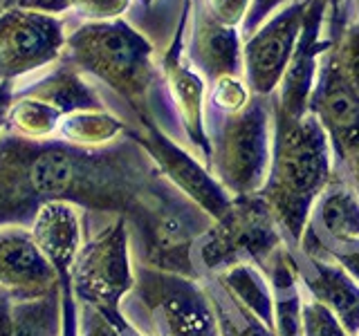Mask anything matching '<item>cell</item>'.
<instances>
[{"instance_id":"1","label":"cell","mask_w":359,"mask_h":336,"mask_svg":"<svg viewBox=\"0 0 359 336\" xmlns=\"http://www.w3.org/2000/svg\"><path fill=\"white\" fill-rule=\"evenodd\" d=\"M334 173L328 134L308 110L301 119L272 112V162L261 190L272 211L287 249H297L306 231L314 202Z\"/></svg>"},{"instance_id":"2","label":"cell","mask_w":359,"mask_h":336,"mask_svg":"<svg viewBox=\"0 0 359 336\" xmlns=\"http://www.w3.org/2000/svg\"><path fill=\"white\" fill-rule=\"evenodd\" d=\"M153 52V45L123 18L83 20L67 31L61 61L115 90L142 119L153 117L149 108L151 88L157 78Z\"/></svg>"},{"instance_id":"3","label":"cell","mask_w":359,"mask_h":336,"mask_svg":"<svg viewBox=\"0 0 359 336\" xmlns=\"http://www.w3.org/2000/svg\"><path fill=\"white\" fill-rule=\"evenodd\" d=\"M272 97L252 94L233 115H222L211 139L209 171L231 197L261 193L272 162Z\"/></svg>"},{"instance_id":"4","label":"cell","mask_w":359,"mask_h":336,"mask_svg":"<svg viewBox=\"0 0 359 336\" xmlns=\"http://www.w3.org/2000/svg\"><path fill=\"white\" fill-rule=\"evenodd\" d=\"M198 242L202 278L241 265H256L261 269L267 258L285 244L283 233L261 193L231 197L227 213L213 220Z\"/></svg>"},{"instance_id":"5","label":"cell","mask_w":359,"mask_h":336,"mask_svg":"<svg viewBox=\"0 0 359 336\" xmlns=\"http://www.w3.org/2000/svg\"><path fill=\"white\" fill-rule=\"evenodd\" d=\"M65 20L43 9L14 7L0 14V81L18 83L52 67L65 52Z\"/></svg>"},{"instance_id":"6","label":"cell","mask_w":359,"mask_h":336,"mask_svg":"<svg viewBox=\"0 0 359 336\" xmlns=\"http://www.w3.org/2000/svg\"><path fill=\"white\" fill-rule=\"evenodd\" d=\"M308 110L328 134L334 168L359 157V92L337 65L330 43L319 56Z\"/></svg>"},{"instance_id":"7","label":"cell","mask_w":359,"mask_h":336,"mask_svg":"<svg viewBox=\"0 0 359 336\" xmlns=\"http://www.w3.org/2000/svg\"><path fill=\"white\" fill-rule=\"evenodd\" d=\"M142 128H128L130 137L137 141L142 148L151 155L157 168L166 175L180 193H184L198 209H202L211 220H218L227 213L231 204V195L220 186V182L211 175V171L200 164L196 157L168 137V134L157 126L153 117H142Z\"/></svg>"},{"instance_id":"8","label":"cell","mask_w":359,"mask_h":336,"mask_svg":"<svg viewBox=\"0 0 359 336\" xmlns=\"http://www.w3.org/2000/svg\"><path fill=\"white\" fill-rule=\"evenodd\" d=\"M140 287L162 336H220L202 280L144 269Z\"/></svg>"},{"instance_id":"9","label":"cell","mask_w":359,"mask_h":336,"mask_svg":"<svg viewBox=\"0 0 359 336\" xmlns=\"http://www.w3.org/2000/svg\"><path fill=\"white\" fill-rule=\"evenodd\" d=\"M308 0H292L269 16L243 45V70L252 94L272 97L283 78L301 36Z\"/></svg>"},{"instance_id":"10","label":"cell","mask_w":359,"mask_h":336,"mask_svg":"<svg viewBox=\"0 0 359 336\" xmlns=\"http://www.w3.org/2000/svg\"><path fill=\"white\" fill-rule=\"evenodd\" d=\"M191 7H194V0H184L173 41L168 45L166 54L162 56V74L166 81L168 97H171V104L177 112L180 121H182L187 137L196 146V150L202 155V160H205V166L209 168L211 139L205 126V85L207 83H205V78L196 72V67L191 65L187 50H184V31H187Z\"/></svg>"},{"instance_id":"11","label":"cell","mask_w":359,"mask_h":336,"mask_svg":"<svg viewBox=\"0 0 359 336\" xmlns=\"http://www.w3.org/2000/svg\"><path fill=\"white\" fill-rule=\"evenodd\" d=\"M325 11H328V7L321 0H308L306 18H303L294 54H292L290 65L283 78H280L276 92L272 94V112L278 117L301 119L303 115H308L319 56L330 43L328 38H323Z\"/></svg>"},{"instance_id":"12","label":"cell","mask_w":359,"mask_h":336,"mask_svg":"<svg viewBox=\"0 0 359 336\" xmlns=\"http://www.w3.org/2000/svg\"><path fill=\"white\" fill-rule=\"evenodd\" d=\"M290 251L294 255L299 283H301V289L306 291V296L328 307L334 316L339 318L348 336H359V283L357 280L334 260H325V258H319V255L303 253L299 246Z\"/></svg>"},{"instance_id":"13","label":"cell","mask_w":359,"mask_h":336,"mask_svg":"<svg viewBox=\"0 0 359 336\" xmlns=\"http://www.w3.org/2000/svg\"><path fill=\"white\" fill-rule=\"evenodd\" d=\"M187 56L196 72L209 83H216L222 76L243 74V43L238 29L220 25L207 14L205 7L196 9Z\"/></svg>"},{"instance_id":"14","label":"cell","mask_w":359,"mask_h":336,"mask_svg":"<svg viewBox=\"0 0 359 336\" xmlns=\"http://www.w3.org/2000/svg\"><path fill=\"white\" fill-rule=\"evenodd\" d=\"M14 97L39 99L56 108L63 117L81 110H104L101 99L83 81L81 72L65 61L48 67L41 78H34L29 83H14Z\"/></svg>"},{"instance_id":"15","label":"cell","mask_w":359,"mask_h":336,"mask_svg":"<svg viewBox=\"0 0 359 336\" xmlns=\"http://www.w3.org/2000/svg\"><path fill=\"white\" fill-rule=\"evenodd\" d=\"M52 283V267L25 233H0V285L39 298L45 296V289H50Z\"/></svg>"},{"instance_id":"16","label":"cell","mask_w":359,"mask_h":336,"mask_svg":"<svg viewBox=\"0 0 359 336\" xmlns=\"http://www.w3.org/2000/svg\"><path fill=\"white\" fill-rule=\"evenodd\" d=\"M274 298V334L276 336H303V289L299 283L294 255L287 244L267 258L261 267Z\"/></svg>"},{"instance_id":"17","label":"cell","mask_w":359,"mask_h":336,"mask_svg":"<svg viewBox=\"0 0 359 336\" xmlns=\"http://www.w3.org/2000/svg\"><path fill=\"white\" fill-rule=\"evenodd\" d=\"M308 227L325 240H359V195L341 173H332L314 202Z\"/></svg>"},{"instance_id":"18","label":"cell","mask_w":359,"mask_h":336,"mask_svg":"<svg viewBox=\"0 0 359 336\" xmlns=\"http://www.w3.org/2000/svg\"><path fill=\"white\" fill-rule=\"evenodd\" d=\"M222 285V289L261 321L265 328L274 332V298L272 287H269L265 274L256 265H241L227 269V272L213 276Z\"/></svg>"},{"instance_id":"19","label":"cell","mask_w":359,"mask_h":336,"mask_svg":"<svg viewBox=\"0 0 359 336\" xmlns=\"http://www.w3.org/2000/svg\"><path fill=\"white\" fill-rule=\"evenodd\" d=\"M126 123L112 117L106 110H81L72 112L59 123V139L65 144L83 146V148H99L119 139L126 132Z\"/></svg>"},{"instance_id":"20","label":"cell","mask_w":359,"mask_h":336,"mask_svg":"<svg viewBox=\"0 0 359 336\" xmlns=\"http://www.w3.org/2000/svg\"><path fill=\"white\" fill-rule=\"evenodd\" d=\"M202 285L207 289L209 302L216 314L220 336H276L245 307H241L213 276L202 278Z\"/></svg>"},{"instance_id":"21","label":"cell","mask_w":359,"mask_h":336,"mask_svg":"<svg viewBox=\"0 0 359 336\" xmlns=\"http://www.w3.org/2000/svg\"><path fill=\"white\" fill-rule=\"evenodd\" d=\"M63 115L56 108L43 104L39 99L14 97L7 110L5 130L20 134L25 139H48L59 130Z\"/></svg>"},{"instance_id":"22","label":"cell","mask_w":359,"mask_h":336,"mask_svg":"<svg viewBox=\"0 0 359 336\" xmlns=\"http://www.w3.org/2000/svg\"><path fill=\"white\" fill-rule=\"evenodd\" d=\"M56 305L52 298H29L11 314V336H52Z\"/></svg>"},{"instance_id":"23","label":"cell","mask_w":359,"mask_h":336,"mask_svg":"<svg viewBox=\"0 0 359 336\" xmlns=\"http://www.w3.org/2000/svg\"><path fill=\"white\" fill-rule=\"evenodd\" d=\"M330 50L344 76L359 92V20L348 22L339 36L330 43Z\"/></svg>"},{"instance_id":"24","label":"cell","mask_w":359,"mask_h":336,"mask_svg":"<svg viewBox=\"0 0 359 336\" xmlns=\"http://www.w3.org/2000/svg\"><path fill=\"white\" fill-rule=\"evenodd\" d=\"M303 336H348L334 314L303 294Z\"/></svg>"},{"instance_id":"25","label":"cell","mask_w":359,"mask_h":336,"mask_svg":"<svg viewBox=\"0 0 359 336\" xmlns=\"http://www.w3.org/2000/svg\"><path fill=\"white\" fill-rule=\"evenodd\" d=\"M252 92L241 76H222L211 83V106L220 110L222 115H233L250 104Z\"/></svg>"},{"instance_id":"26","label":"cell","mask_w":359,"mask_h":336,"mask_svg":"<svg viewBox=\"0 0 359 336\" xmlns=\"http://www.w3.org/2000/svg\"><path fill=\"white\" fill-rule=\"evenodd\" d=\"M130 0H70V11L83 20H115L128 9Z\"/></svg>"},{"instance_id":"27","label":"cell","mask_w":359,"mask_h":336,"mask_svg":"<svg viewBox=\"0 0 359 336\" xmlns=\"http://www.w3.org/2000/svg\"><path fill=\"white\" fill-rule=\"evenodd\" d=\"M252 7V0H205L207 14L218 20L220 25L238 27L247 16V11Z\"/></svg>"},{"instance_id":"28","label":"cell","mask_w":359,"mask_h":336,"mask_svg":"<svg viewBox=\"0 0 359 336\" xmlns=\"http://www.w3.org/2000/svg\"><path fill=\"white\" fill-rule=\"evenodd\" d=\"M287 0H252V7L250 11H247V16L243 20V25H241V38H250L252 34L263 25V22L274 14V11L280 7V5H285Z\"/></svg>"},{"instance_id":"29","label":"cell","mask_w":359,"mask_h":336,"mask_svg":"<svg viewBox=\"0 0 359 336\" xmlns=\"http://www.w3.org/2000/svg\"><path fill=\"white\" fill-rule=\"evenodd\" d=\"M321 3L328 7V11H325V22H323V27L328 31H323V34H328V41L332 43L344 31V27L348 25L346 0H321Z\"/></svg>"},{"instance_id":"30","label":"cell","mask_w":359,"mask_h":336,"mask_svg":"<svg viewBox=\"0 0 359 336\" xmlns=\"http://www.w3.org/2000/svg\"><path fill=\"white\" fill-rule=\"evenodd\" d=\"M25 7V9H43L52 11V14H65L70 11V0H0V14H5L7 9Z\"/></svg>"},{"instance_id":"31","label":"cell","mask_w":359,"mask_h":336,"mask_svg":"<svg viewBox=\"0 0 359 336\" xmlns=\"http://www.w3.org/2000/svg\"><path fill=\"white\" fill-rule=\"evenodd\" d=\"M7 298L0 296V336H11V316L7 312Z\"/></svg>"},{"instance_id":"32","label":"cell","mask_w":359,"mask_h":336,"mask_svg":"<svg viewBox=\"0 0 359 336\" xmlns=\"http://www.w3.org/2000/svg\"><path fill=\"white\" fill-rule=\"evenodd\" d=\"M137 3H140V5H142L144 9H149V7H151V5L155 3V0H137Z\"/></svg>"},{"instance_id":"33","label":"cell","mask_w":359,"mask_h":336,"mask_svg":"<svg viewBox=\"0 0 359 336\" xmlns=\"http://www.w3.org/2000/svg\"><path fill=\"white\" fill-rule=\"evenodd\" d=\"M355 7H357V14H359V0H355Z\"/></svg>"}]
</instances>
